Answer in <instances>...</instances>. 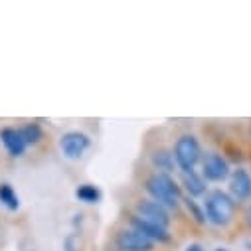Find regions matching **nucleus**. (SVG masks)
<instances>
[{"mask_svg":"<svg viewBox=\"0 0 251 251\" xmlns=\"http://www.w3.org/2000/svg\"><path fill=\"white\" fill-rule=\"evenodd\" d=\"M182 204H184V208H186L188 216L192 218V222H194V224H198V226H204V224H208V222H206V214H204V208H202V204H200L198 200L184 196V198H182Z\"/></svg>","mask_w":251,"mask_h":251,"instance_id":"16","label":"nucleus"},{"mask_svg":"<svg viewBox=\"0 0 251 251\" xmlns=\"http://www.w3.org/2000/svg\"><path fill=\"white\" fill-rule=\"evenodd\" d=\"M172 154L178 170H196V166L202 162V156H204L200 141L190 133L180 135L176 139Z\"/></svg>","mask_w":251,"mask_h":251,"instance_id":"3","label":"nucleus"},{"mask_svg":"<svg viewBox=\"0 0 251 251\" xmlns=\"http://www.w3.org/2000/svg\"><path fill=\"white\" fill-rule=\"evenodd\" d=\"M241 218H243L245 227L251 231V204H247V206H245V210H243V216H241Z\"/></svg>","mask_w":251,"mask_h":251,"instance_id":"17","label":"nucleus"},{"mask_svg":"<svg viewBox=\"0 0 251 251\" xmlns=\"http://www.w3.org/2000/svg\"><path fill=\"white\" fill-rule=\"evenodd\" d=\"M206 182H226L231 174V168H229V160L222 154V152H208L202 156V172Z\"/></svg>","mask_w":251,"mask_h":251,"instance_id":"4","label":"nucleus"},{"mask_svg":"<svg viewBox=\"0 0 251 251\" xmlns=\"http://www.w3.org/2000/svg\"><path fill=\"white\" fill-rule=\"evenodd\" d=\"M115 247L119 251H152L154 243L133 227H121L115 233Z\"/></svg>","mask_w":251,"mask_h":251,"instance_id":"6","label":"nucleus"},{"mask_svg":"<svg viewBox=\"0 0 251 251\" xmlns=\"http://www.w3.org/2000/svg\"><path fill=\"white\" fill-rule=\"evenodd\" d=\"M20 133H22V137H24L28 147H36L44 139V129H42L40 123H24L20 127Z\"/></svg>","mask_w":251,"mask_h":251,"instance_id":"15","label":"nucleus"},{"mask_svg":"<svg viewBox=\"0 0 251 251\" xmlns=\"http://www.w3.org/2000/svg\"><path fill=\"white\" fill-rule=\"evenodd\" d=\"M151 164H152L154 172H162V174L176 172V162H174V154H172L170 149H156V151H152Z\"/></svg>","mask_w":251,"mask_h":251,"instance_id":"12","label":"nucleus"},{"mask_svg":"<svg viewBox=\"0 0 251 251\" xmlns=\"http://www.w3.org/2000/svg\"><path fill=\"white\" fill-rule=\"evenodd\" d=\"M89 147H91V139L81 131H68L59 137V151L70 160L81 158Z\"/></svg>","mask_w":251,"mask_h":251,"instance_id":"5","label":"nucleus"},{"mask_svg":"<svg viewBox=\"0 0 251 251\" xmlns=\"http://www.w3.org/2000/svg\"><path fill=\"white\" fill-rule=\"evenodd\" d=\"M214 251H229V249H227V247H216Z\"/></svg>","mask_w":251,"mask_h":251,"instance_id":"19","label":"nucleus"},{"mask_svg":"<svg viewBox=\"0 0 251 251\" xmlns=\"http://www.w3.org/2000/svg\"><path fill=\"white\" fill-rule=\"evenodd\" d=\"M0 143H2L4 151L12 158H22L28 151V145L20 133V127H2L0 129Z\"/></svg>","mask_w":251,"mask_h":251,"instance_id":"10","label":"nucleus"},{"mask_svg":"<svg viewBox=\"0 0 251 251\" xmlns=\"http://www.w3.org/2000/svg\"><path fill=\"white\" fill-rule=\"evenodd\" d=\"M145 192L149 194L151 200L162 204L168 210H178L184 198L178 180L172 174H162V172H151L145 178Z\"/></svg>","mask_w":251,"mask_h":251,"instance_id":"1","label":"nucleus"},{"mask_svg":"<svg viewBox=\"0 0 251 251\" xmlns=\"http://www.w3.org/2000/svg\"><path fill=\"white\" fill-rule=\"evenodd\" d=\"M229 196L239 204V202H249L251 200V174L243 166H237L229 174Z\"/></svg>","mask_w":251,"mask_h":251,"instance_id":"9","label":"nucleus"},{"mask_svg":"<svg viewBox=\"0 0 251 251\" xmlns=\"http://www.w3.org/2000/svg\"><path fill=\"white\" fill-rule=\"evenodd\" d=\"M75 198L79 200V202H83V204H99L101 202V190H99V186H95V184H79L77 188H75Z\"/></svg>","mask_w":251,"mask_h":251,"instance_id":"14","label":"nucleus"},{"mask_svg":"<svg viewBox=\"0 0 251 251\" xmlns=\"http://www.w3.org/2000/svg\"><path fill=\"white\" fill-rule=\"evenodd\" d=\"M184 251H206L200 243H190V245H186V249Z\"/></svg>","mask_w":251,"mask_h":251,"instance_id":"18","label":"nucleus"},{"mask_svg":"<svg viewBox=\"0 0 251 251\" xmlns=\"http://www.w3.org/2000/svg\"><path fill=\"white\" fill-rule=\"evenodd\" d=\"M202 208L206 214V222L216 227H227L229 224H233L237 214V202L222 188L208 190V194L204 196Z\"/></svg>","mask_w":251,"mask_h":251,"instance_id":"2","label":"nucleus"},{"mask_svg":"<svg viewBox=\"0 0 251 251\" xmlns=\"http://www.w3.org/2000/svg\"><path fill=\"white\" fill-rule=\"evenodd\" d=\"M127 224H129V227H133L135 231H139V233H143L145 237H149L152 243H168V241L172 239L170 229L160 227L158 224H152V222H149V220H145V218H141V216H137V214H129Z\"/></svg>","mask_w":251,"mask_h":251,"instance_id":"8","label":"nucleus"},{"mask_svg":"<svg viewBox=\"0 0 251 251\" xmlns=\"http://www.w3.org/2000/svg\"><path fill=\"white\" fill-rule=\"evenodd\" d=\"M180 188L186 192L188 198H200L208 194V182L198 170H180Z\"/></svg>","mask_w":251,"mask_h":251,"instance_id":"11","label":"nucleus"},{"mask_svg":"<svg viewBox=\"0 0 251 251\" xmlns=\"http://www.w3.org/2000/svg\"><path fill=\"white\" fill-rule=\"evenodd\" d=\"M135 214L141 216V218H145V220H149V222H152V224H158L160 227H166V229H168L170 224H172L170 210L164 208L162 204L151 200V198L139 200L137 206H135Z\"/></svg>","mask_w":251,"mask_h":251,"instance_id":"7","label":"nucleus"},{"mask_svg":"<svg viewBox=\"0 0 251 251\" xmlns=\"http://www.w3.org/2000/svg\"><path fill=\"white\" fill-rule=\"evenodd\" d=\"M0 204H2L8 212L20 210V196L14 190V186L8 182H0Z\"/></svg>","mask_w":251,"mask_h":251,"instance_id":"13","label":"nucleus"}]
</instances>
